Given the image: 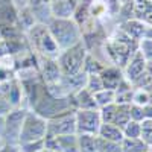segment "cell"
<instances>
[{"mask_svg": "<svg viewBox=\"0 0 152 152\" xmlns=\"http://www.w3.org/2000/svg\"><path fill=\"white\" fill-rule=\"evenodd\" d=\"M28 37V43L29 47L35 52V55H38L40 58H53L56 59L61 53V50L58 47V44L55 43V40L50 35L47 24H40L37 23L26 32Z\"/></svg>", "mask_w": 152, "mask_h": 152, "instance_id": "obj_1", "label": "cell"}, {"mask_svg": "<svg viewBox=\"0 0 152 152\" xmlns=\"http://www.w3.org/2000/svg\"><path fill=\"white\" fill-rule=\"evenodd\" d=\"M47 29L59 50H66L82 41L81 28L72 18H52L47 24Z\"/></svg>", "mask_w": 152, "mask_h": 152, "instance_id": "obj_2", "label": "cell"}, {"mask_svg": "<svg viewBox=\"0 0 152 152\" xmlns=\"http://www.w3.org/2000/svg\"><path fill=\"white\" fill-rule=\"evenodd\" d=\"M88 55V50L84 44V41H79L66 50H61L59 56L56 58L62 76H72L76 73L84 72V62Z\"/></svg>", "mask_w": 152, "mask_h": 152, "instance_id": "obj_3", "label": "cell"}, {"mask_svg": "<svg viewBox=\"0 0 152 152\" xmlns=\"http://www.w3.org/2000/svg\"><path fill=\"white\" fill-rule=\"evenodd\" d=\"M46 135H47V120L38 116L34 111H28L18 135V145L44 140Z\"/></svg>", "mask_w": 152, "mask_h": 152, "instance_id": "obj_4", "label": "cell"}, {"mask_svg": "<svg viewBox=\"0 0 152 152\" xmlns=\"http://www.w3.org/2000/svg\"><path fill=\"white\" fill-rule=\"evenodd\" d=\"M28 111L29 110L26 108L17 107V108H12L3 117V137H5L6 143L18 146V135H20L21 125H23V120L26 117Z\"/></svg>", "mask_w": 152, "mask_h": 152, "instance_id": "obj_5", "label": "cell"}, {"mask_svg": "<svg viewBox=\"0 0 152 152\" xmlns=\"http://www.w3.org/2000/svg\"><path fill=\"white\" fill-rule=\"evenodd\" d=\"M76 134L97 135V131L102 125L99 110H76L75 111Z\"/></svg>", "mask_w": 152, "mask_h": 152, "instance_id": "obj_6", "label": "cell"}, {"mask_svg": "<svg viewBox=\"0 0 152 152\" xmlns=\"http://www.w3.org/2000/svg\"><path fill=\"white\" fill-rule=\"evenodd\" d=\"M76 134V122H75V110L66 111L62 114L47 120V135H69Z\"/></svg>", "mask_w": 152, "mask_h": 152, "instance_id": "obj_7", "label": "cell"}, {"mask_svg": "<svg viewBox=\"0 0 152 152\" xmlns=\"http://www.w3.org/2000/svg\"><path fill=\"white\" fill-rule=\"evenodd\" d=\"M40 58V56H38ZM40 78L46 85H52L59 82L62 73L58 61L53 58H40Z\"/></svg>", "mask_w": 152, "mask_h": 152, "instance_id": "obj_8", "label": "cell"}, {"mask_svg": "<svg viewBox=\"0 0 152 152\" xmlns=\"http://www.w3.org/2000/svg\"><path fill=\"white\" fill-rule=\"evenodd\" d=\"M145 69H146V59L143 58V55L138 52V49H137L135 52L129 56L126 66L122 70H123L125 79L132 84L137 78H140V76L145 73Z\"/></svg>", "mask_w": 152, "mask_h": 152, "instance_id": "obj_9", "label": "cell"}, {"mask_svg": "<svg viewBox=\"0 0 152 152\" xmlns=\"http://www.w3.org/2000/svg\"><path fill=\"white\" fill-rule=\"evenodd\" d=\"M100 79H102V84H104V88L107 90H116L119 87V84L125 79L123 76V70L117 66H105L104 70L99 73Z\"/></svg>", "mask_w": 152, "mask_h": 152, "instance_id": "obj_10", "label": "cell"}, {"mask_svg": "<svg viewBox=\"0 0 152 152\" xmlns=\"http://www.w3.org/2000/svg\"><path fill=\"white\" fill-rule=\"evenodd\" d=\"M79 0H52L49 3L53 18H72Z\"/></svg>", "mask_w": 152, "mask_h": 152, "instance_id": "obj_11", "label": "cell"}, {"mask_svg": "<svg viewBox=\"0 0 152 152\" xmlns=\"http://www.w3.org/2000/svg\"><path fill=\"white\" fill-rule=\"evenodd\" d=\"M75 110H99L94 100V94L90 93L87 88H81L79 91L72 94Z\"/></svg>", "mask_w": 152, "mask_h": 152, "instance_id": "obj_12", "label": "cell"}, {"mask_svg": "<svg viewBox=\"0 0 152 152\" xmlns=\"http://www.w3.org/2000/svg\"><path fill=\"white\" fill-rule=\"evenodd\" d=\"M126 35H128L129 38H132V40L135 41H140L142 38H145V34H146V29L148 26L140 21V20H137V18H129V20H126L122 23V28H120Z\"/></svg>", "mask_w": 152, "mask_h": 152, "instance_id": "obj_13", "label": "cell"}, {"mask_svg": "<svg viewBox=\"0 0 152 152\" xmlns=\"http://www.w3.org/2000/svg\"><path fill=\"white\" fill-rule=\"evenodd\" d=\"M97 135L102 138H107V140H111V142H119V143L123 140L122 128L114 123H102L97 131Z\"/></svg>", "mask_w": 152, "mask_h": 152, "instance_id": "obj_14", "label": "cell"}, {"mask_svg": "<svg viewBox=\"0 0 152 152\" xmlns=\"http://www.w3.org/2000/svg\"><path fill=\"white\" fill-rule=\"evenodd\" d=\"M56 143L59 152H79L78 146V134H69V135H58Z\"/></svg>", "mask_w": 152, "mask_h": 152, "instance_id": "obj_15", "label": "cell"}, {"mask_svg": "<svg viewBox=\"0 0 152 152\" xmlns=\"http://www.w3.org/2000/svg\"><path fill=\"white\" fill-rule=\"evenodd\" d=\"M122 152H149V146L138 138H129V137H123V140L120 142Z\"/></svg>", "mask_w": 152, "mask_h": 152, "instance_id": "obj_16", "label": "cell"}, {"mask_svg": "<svg viewBox=\"0 0 152 152\" xmlns=\"http://www.w3.org/2000/svg\"><path fill=\"white\" fill-rule=\"evenodd\" d=\"M5 96H6L8 102L11 104L12 108L20 107L21 100H23V88H21V84H20L18 79H14V81H12L11 88L8 90V93H6Z\"/></svg>", "mask_w": 152, "mask_h": 152, "instance_id": "obj_17", "label": "cell"}, {"mask_svg": "<svg viewBox=\"0 0 152 152\" xmlns=\"http://www.w3.org/2000/svg\"><path fill=\"white\" fill-rule=\"evenodd\" d=\"M18 24H20V28H21L24 32H28V31L34 26V24H37L35 17H34L32 11H31V8H29L28 5L18 9Z\"/></svg>", "mask_w": 152, "mask_h": 152, "instance_id": "obj_18", "label": "cell"}, {"mask_svg": "<svg viewBox=\"0 0 152 152\" xmlns=\"http://www.w3.org/2000/svg\"><path fill=\"white\" fill-rule=\"evenodd\" d=\"M105 64L100 59H97L96 56H93L91 53H88L87 58H85V62H84V73L87 75H99L100 72L104 70Z\"/></svg>", "mask_w": 152, "mask_h": 152, "instance_id": "obj_19", "label": "cell"}, {"mask_svg": "<svg viewBox=\"0 0 152 152\" xmlns=\"http://www.w3.org/2000/svg\"><path fill=\"white\" fill-rule=\"evenodd\" d=\"M129 107H131V104H117L116 116H114V120H113L114 125L123 128V126L131 120V117H129Z\"/></svg>", "mask_w": 152, "mask_h": 152, "instance_id": "obj_20", "label": "cell"}, {"mask_svg": "<svg viewBox=\"0 0 152 152\" xmlns=\"http://www.w3.org/2000/svg\"><path fill=\"white\" fill-rule=\"evenodd\" d=\"M132 104L140 105V107H146V105L152 104V91L146 90V88H134Z\"/></svg>", "mask_w": 152, "mask_h": 152, "instance_id": "obj_21", "label": "cell"}, {"mask_svg": "<svg viewBox=\"0 0 152 152\" xmlns=\"http://www.w3.org/2000/svg\"><path fill=\"white\" fill-rule=\"evenodd\" d=\"M78 146H79V152H97L96 135L79 134L78 135Z\"/></svg>", "mask_w": 152, "mask_h": 152, "instance_id": "obj_22", "label": "cell"}, {"mask_svg": "<svg viewBox=\"0 0 152 152\" xmlns=\"http://www.w3.org/2000/svg\"><path fill=\"white\" fill-rule=\"evenodd\" d=\"M96 148L97 152H122V146L119 142H111L99 135H96Z\"/></svg>", "mask_w": 152, "mask_h": 152, "instance_id": "obj_23", "label": "cell"}, {"mask_svg": "<svg viewBox=\"0 0 152 152\" xmlns=\"http://www.w3.org/2000/svg\"><path fill=\"white\" fill-rule=\"evenodd\" d=\"M94 100L97 104V108H102L105 105L116 102V93H114V90H107V88H104V90L94 93Z\"/></svg>", "mask_w": 152, "mask_h": 152, "instance_id": "obj_24", "label": "cell"}, {"mask_svg": "<svg viewBox=\"0 0 152 152\" xmlns=\"http://www.w3.org/2000/svg\"><path fill=\"white\" fill-rule=\"evenodd\" d=\"M123 137H129V138H138L142 134V125L138 122H134V120H129L126 123L123 128Z\"/></svg>", "mask_w": 152, "mask_h": 152, "instance_id": "obj_25", "label": "cell"}, {"mask_svg": "<svg viewBox=\"0 0 152 152\" xmlns=\"http://www.w3.org/2000/svg\"><path fill=\"white\" fill-rule=\"evenodd\" d=\"M85 88L90 93H97L100 90H104V84L100 79L99 75H87V82H85Z\"/></svg>", "mask_w": 152, "mask_h": 152, "instance_id": "obj_26", "label": "cell"}, {"mask_svg": "<svg viewBox=\"0 0 152 152\" xmlns=\"http://www.w3.org/2000/svg\"><path fill=\"white\" fill-rule=\"evenodd\" d=\"M116 108H117V104H110V105H105L102 108H99V113H100V120L102 123H113L114 120V116H116Z\"/></svg>", "mask_w": 152, "mask_h": 152, "instance_id": "obj_27", "label": "cell"}, {"mask_svg": "<svg viewBox=\"0 0 152 152\" xmlns=\"http://www.w3.org/2000/svg\"><path fill=\"white\" fill-rule=\"evenodd\" d=\"M140 125H142L140 138L151 148L152 146V119H145Z\"/></svg>", "mask_w": 152, "mask_h": 152, "instance_id": "obj_28", "label": "cell"}, {"mask_svg": "<svg viewBox=\"0 0 152 152\" xmlns=\"http://www.w3.org/2000/svg\"><path fill=\"white\" fill-rule=\"evenodd\" d=\"M138 52L146 61H152V38H142L138 41Z\"/></svg>", "mask_w": 152, "mask_h": 152, "instance_id": "obj_29", "label": "cell"}, {"mask_svg": "<svg viewBox=\"0 0 152 152\" xmlns=\"http://www.w3.org/2000/svg\"><path fill=\"white\" fill-rule=\"evenodd\" d=\"M44 149V140H38V142H31V143H23L18 145L20 152H40Z\"/></svg>", "mask_w": 152, "mask_h": 152, "instance_id": "obj_30", "label": "cell"}, {"mask_svg": "<svg viewBox=\"0 0 152 152\" xmlns=\"http://www.w3.org/2000/svg\"><path fill=\"white\" fill-rule=\"evenodd\" d=\"M129 117H131V120H134V122L142 123V122L146 119V117H145V110H143V107L135 105V104H131V107H129Z\"/></svg>", "mask_w": 152, "mask_h": 152, "instance_id": "obj_31", "label": "cell"}, {"mask_svg": "<svg viewBox=\"0 0 152 152\" xmlns=\"http://www.w3.org/2000/svg\"><path fill=\"white\" fill-rule=\"evenodd\" d=\"M11 110H12V107H11V104L8 102L6 96L0 93V117H5Z\"/></svg>", "mask_w": 152, "mask_h": 152, "instance_id": "obj_32", "label": "cell"}, {"mask_svg": "<svg viewBox=\"0 0 152 152\" xmlns=\"http://www.w3.org/2000/svg\"><path fill=\"white\" fill-rule=\"evenodd\" d=\"M0 152H20V151H18V146H17V145H9V143H6L5 146L0 148Z\"/></svg>", "mask_w": 152, "mask_h": 152, "instance_id": "obj_33", "label": "cell"}, {"mask_svg": "<svg viewBox=\"0 0 152 152\" xmlns=\"http://www.w3.org/2000/svg\"><path fill=\"white\" fill-rule=\"evenodd\" d=\"M145 72L152 78V61H146V69H145Z\"/></svg>", "mask_w": 152, "mask_h": 152, "instance_id": "obj_34", "label": "cell"}, {"mask_svg": "<svg viewBox=\"0 0 152 152\" xmlns=\"http://www.w3.org/2000/svg\"><path fill=\"white\" fill-rule=\"evenodd\" d=\"M14 2L12 0H0V8H5V6H8V5H12Z\"/></svg>", "mask_w": 152, "mask_h": 152, "instance_id": "obj_35", "label": "cell"}, {"mask_svg": "<svg viewBox=\"0 0 152 152\" xmlns=\"http://www.w3.org/2000/svg\"><path fill=\"white\" fill-rule=\"evenodd\" d=\"M43 152H58V151H52V149H43Z\"/></svg>", "mask_w": 152, "mask_h": 152, "instance_id": "obj_36", "label": "cell"}, {"mask_svg": "<svg viewBox=\"0 0 152 152\" xmlns=\"http://www.w3.org/2000/svg\"><path fill=\"white\" fill-rule=\"evenodd\" d=\"M149 152H152V146H151V148H149Z\"/></svg>", "mask_w": 152, "mask_h": 152, "instance_id": "obj_37", "label": "cell"}]
</instances>
